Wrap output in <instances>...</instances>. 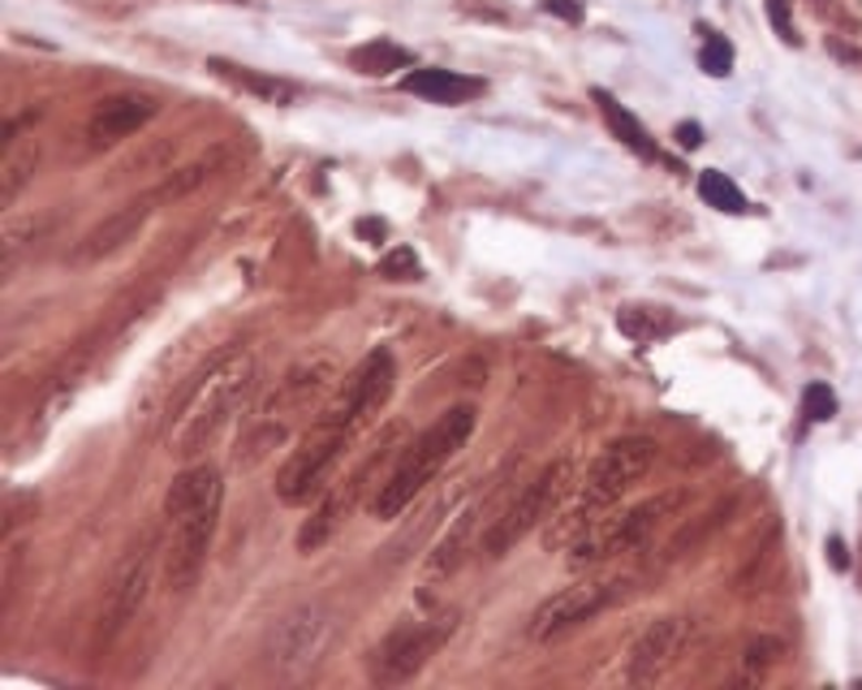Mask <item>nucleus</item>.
I'll use <instances>...</instances> for the list:
<instances>
[{
	"instance_id": "obj_1",
	"label": "nucleus",
	"mask_w": 862,
	"mask_h": 690,
	"mask_svg": "<svg viewBox=\"0 0 862 690\" xmlns=\"http://www.w3.org/2000/svg\"><path fill=\"white\" fill-rule=\"evenodd\" d=\"M392 389H397V359H392L389 346H376L307 423L302 441L294 445V453L285 457V466L276 475V496L285 505L315 501L328 487V475L337 471V462L376 423V414L389 406Z\"/></svg>"
},
{
	"instance_id": "obj_2",
	"label": "nucleus",
	"mask_w": 862,
	"mask_h": 690,
	"mask_svg": "<svg viewBox=\"0 0 862 690\" xmlns=\"http://www.w3.org/2000/svg\"><path fill=\"white\" fill-rule=\"evenodd\" d=\"M255 354L250 350H216V359L186 384V393L168 410V453L177 462H191L220 436V428L234 419L255 384Z\"/></svg>"
},
{
	"instance_id": "obj_3",
	"label": "nucleus",
	"mask_w": 862,
	"mask_h": 690,
	"mask_svg": "<svg viewBox=\"0 0 862 690\" xmlns=\"http://www.w3.org/2000/svg\"><path fill=\"white\" fill-rule=\"evenodd\" d=\"M220 501H225V484L216 466H191L173 480L164 496V518H168L164 587L168 591H191L203 574L207 548L220 527Z\"/></svg>"
},
{
	"instance_id": "obj_4",
	"label": "nucleus",
	"mask_w": 862,
	"mask_h": 690,
	"mask_svg": "<svg viewBox=\"0 0 862 690\" xmlns=\"http://www.w3.org/2000/svg\"><path fill=\"white\" fill-rule=\"evenodd\" d=\"M332 380H337L332 354H311V359L289 367V371L280 375V384L259 402L255 419L246 423V432H242L237 453H234L237 466L264 462L273 449H280L289 436H294V428H302L311 414H319L324 402H328Z\"/></svg>"
},
{
	"instance_id": "obj_5",
	"label": "nucleus",
	"mask_w": 862,
	"mask_h": 690,
	"mask_svg": "<svg viewBox=\"0 0 862 690\" xmlns=\"http://www.w3.org/2000/svg\"><path fill=\"white\" fill-rule=\"evenodd\" d=\"M474 423H479V410H474L471 402H458V406L444 410L419 441H410V445L401 449V457L392 462V471L376 484L371 501H367L371 514H376L380 523H392V518H397V514H401V509H406V505L444 471V462L471 441Z\"/></svg>"
},
{
	"instance_id": "obj_6",
	"label": "nucleus",
	"mask_w": 862,
	"mask_h": 690,
	"mask_svg": "<svg viewBox=\"0 0 862 690\" xmlns=\"http://www.w3.org/2000/svg\"><path fill=\"white\" fill-rule=\"evenodd\" d=\"M651 466H656V441H647V436L613 441L591 462L587 480L578 487V505L565 514V531L561 535H569V544H574L583 531L599 523L604 509H613L622 496L634 492V484H643Z\"/></svg>"
},
{
	"instance_id": "obj_7",
	"label": "nucleus",
	"mask_w": 862,
	"mask_h": 690,
	"mask_svg": "<svg viewBox=\"0 0 862 690\" xmlns=\"http://www.w3.org/2000/svg\"><path fill=\"white\" fill-rule=\"evenodd\" d=\"M569 484H574V462H569V457H556L548 471L522 487V492L513 496L510 509L492 523V531L483 535V553H488V557H505L522 535H531L540 523H548L552 514L565 505Z\"/></svg>"
},
{
	"instance_id": "obj_8",
	"label": "nucleus",
	"mask_w": 862,
	"mask_h": 690,
	"mask_svg": "<svg viewBox=\"0 0 862 690\" xmlns=\"http://www.w3.org/2000/svg\"><path fill=\"white\" fill-rule=\"evenodd\" d=\"M453 626H458L453 617H428V621H406V626L389 630L367 656V678L376 687H401V682L419 678L423 665L449 643Z\"/></svg>"
},
{
	"instance_id": "obj_9",
	"label": "nucleus",
	"mask_w": 862,
	"mask_h": 690,
	"mask_svg": "<svg viewBox=\"0 0 862 690\" xmlns=\"http://www.w3.org/2000/svg\"><path fill=\"white\" fill-rule=\"evenodd\" d=\"M152 578H156V544L138 539L130 553H121L113 574L104 578V591H100V605H95V643L100 648L113 643L134 621V612L143 609V600L152 591Z\"/></svg>"
},
{
	"instance_id": "obj_10",
	"label": "nucleus",
	"mask_w": 862,
	"mask_h": 690,
	"mask_svg": "<svg viewBox=\"0 0 862 690\" xmlns=\"http://www.w3.org/2000/svg\"><path fill=\"white\" fill-rule=\"evenodd\" d=\"M677 501H681V496H656V501H643V505H634L626 514L599 518L595 527H587L574 544H569V553H565L569 569L599 566V562H608V557H617V553H629V548L647 544L651 531L665 523V514L677 509Z\"/></svg>"
},
{
	"instance_id": "obj_11",
	"label": "nucleus",
	"mask_w": 862,
	"mask_h": 690,
	"mask_svg": "<svg viewBox=\"0 0 862 690\" xmlns=\"http://www.w3.org/2000/svg\"><path fill=\"white\" fill-rule=\"evenodd\" d=\"M328 639H332V612L324 605H298L268 630L264 643L268 669L276 678H302L319 660V651L328 648Z\"/></svg>"
},
{
	"instance_id": "obj_12",
	"label": "nucleus",
	"mask_w": 862,
	"mask_h": 690,
	"mask_svg": "<svg viewBox=\"0 0 862 690\" xmlns=\"http://www.w3.org/2000/svg\"><path fill=\"white\" fill-rule=\"evenodd\" d=\"M401 436V428H389L384 436H380V445H376V453H367L358 466H353L350 475L341 480V484H328V496L315 505V514L302 523V531H298V553L302 557H311V553H319L337 531H341V523L350 518V509L362 501V487L371 484V475L384 466V457H389V445Z\"/></svg>"
},
{
	"instance_id": "obj_13",
	"label": "nucleus",
	"mask_w": 862,
	"mask_h": 690,
	"mask_svg": "<svg viewBox=\"0 0 862 690\" xmlns=\"http://www.w3.org/2000/svg\"><path fill=\"white\" fill-rule=\"evenodd\" d=\"M626 578H613V583H574V587H561L556 596H548L540 609L531 612V626L526 635L535 643H552L569 630H578L583 621H591L595 612H604L608 605H617L626 596Z\"/></svg>"
},
{
	"instance_id": "obj_14",
	"label": "nucleus",
	"mask_w": 862,
	"mask_h": 690,
	"mask_svg": "<svg viewBox=\"0 0 862 690\" xmlns=\"http://www.w3.org/2000/svg\"><path fill=\"white\" fill-rule=\"evenodd\" d=\"M160 104L143 91H121V95H104L91 117L82 125V143L86 152H109L125 138H134L147 122H156Z\"/></svg>"
},
{
	"instance_id": "obj_15",
	"label": "nucleus",
	"mask_w": 862,
	"mask_h": 690,
	"mask_svg": "<svg viewBox=\"0 0 862 690\" xmlns=\"http://www.w3.org/2000/svg\"><path fill=\"white\" fill-rule=\"evenodd\" d=\"M681 635H686V621L681 617H656V621H647L634 635V643L626 651V682L651 687L668 665H673V656L681 648Z\"/></svg>"
},
{
	"instance_id": "obj_16",
	"label": "nucleus",
	"mask_w": 862,
	"mask_h": 690,
	"mask_svg": "<svg viewBox=\"0 0 862 690\" xmlns=\"http://www.w3.org/2000/svg\"><path fill=\"white\" fill-rule=\"evenodd\" d=\"M147 216H152V204L138 195V199H130L125 207H117L113 216H104L79 246H74V264H100V259H109V255H117L125 243H134V234L147 225Z\"/></svg>"
},
{
	"instance_id": "obj_17",
	"label": "nucleus",
	"mask_w": 862,
	"mask_h": 690,
	"mask_svg": "<svg viewBox=\"0 0 862 690\" xmlns=\"http://www.w3.org/2000/svg\"><path fill=\"white\" fill-rule=\"evenodd\" d=\"M225 164V152L216 147V152H207V156H198L191 164H177V168H168L164 177H160L152 190H143V199L152 207L160 204H177V199H191L198 186H207L212 177H216V168Z\"/></svg>"
},
{
	"instance_id": "obj_18",
	"label": "nucleus",
	"mask_w": 862,
	"mask_h": 690,
	"mask_svg": "<svg viewBox=\"0 0 862 690\" xmlns=\"http://www.w3.org/2000/svg\"><path fill=\"white\" fill-rule=\"evenodd\" d=\"M207 65H212V74H216V79L234 82L237 91H246V95H255V100H264V104L285 109V104H294V100H298V86H294V82L273 79V74H259V70H246V65H237V61H220V56H212Z\"/></svg>"
},
{
	"instance_id": "obj_19",
	"label": "nucleus",
	"mask_w": 862,
	"mask_h": 690,
	"mask_svg": "<svg viewBox=\"0 0 862 690\" xmlns=\"http://www.w3.org/2000/svg\"><path fill=\"white\" fill-rule=\"evenodd\" d=\"M591 100H595L599 117H604V125L613 130V138H617L622 147H629V152H634V156H643V161H656V143H651V134L643 130V122L629 113L617 95H608V91H591Z\"/></svg>"
},
{
	"instance_id": "obj_20",
	"label": "nucleus",
	"mask_w": 862,
	"mask_h": 690,
	"mask_svg": "<svg viewBox=\"0 0 862 690\" xmlns=\"http://www.w3.org/2000/svg\"><path fill=\"white\" fill-rule=\"evenodd\" d=\"M406 91L410 95H423L431 104H458V100L483 95V82L462 79L453 70H414V74H406Z\"/></svg>"
},
{
	"instance_id": "obj_21",
	"label": "nucleus",
	"mask_w": 862,
	"mask_h": 690,
	"mask_svg": "<svg viewBox=\"0 0 862 690\" xmlns=\"http://www.w3.org/2000/svg\"><path fill=\"white\" fill-rule=\"evenodd\" d=\"M617 328H622V337L647 346V341L668 337V332L677 328V316H673L668 307H656V302H626V307L617 311Z\"/></svg>"
},
{
	"instance_id": "obj_22",
	"label": "nucleus",
	"mask_w": 862,
	"mask_h": 690,
	"mask_svg": "<svg viewBox=\"0 0 862 690\" xmlns=\"http://www.w3.org/2000/svg\"><path fill=\"white\" fill-rule=\"evenodd\" d=\"M471 523H474V514L466 509V514L453 523V531L431 548L428 566H423V583H444L449 574L462 569V562H466V544H471Z\"/></svg>"
},
{
	"instance_id": "obj_23",
	"label": "nucleus",
	"mask_w": 862,
	"mask_h": 690,
	"mask_svg": "<svg viewBox=\"0 0 862 690\" xmlns=\"http://www.w3.org/2000/svg\"><path fill=\"white\" fill-rule=\"evenodd\" d=\"M350 65L358 74H367V79H384V74H397V70H410L414 65V52L401 48L397 40H371L362 43V48H353Z\"/></svg>"
},
{
	"instance_id": "obj_24",
	"label": "nucleus",
	"mask_w": 862,
	"mask_h": 690,
	"mask_svg": "<svg viewBox=\"0 0 862 690\" xmlns=\"http://www.w3.org/2000/svg\"><path fill=\"white\" fill-rule=\"evenodd\" d=\"M35 161H40V143H35L31 134L18 138V152L4 147V177H0V199H4V207L27 190V182H31V173H35Z\"/></svg>"
},
{
	"instance_id": "obj_25",
	"label": "nucleus",
	"mask_w": 862,
	"mask_h": 690,
	"mask_svg": "<svg viewBox=\"0 0 862 690\" xmlns=\"http://www.w3.org/2000/svg\"><path fill=\"white\" fill-rule=\"evenodd\" d=\"M699 195L707 199V207H716V212H729V216H742L746 207V195L733 186V177L729 173H720V168H704V177H699Z\"/></svg>"
},
{
	"instance_id": "obj_26",
	"label": "nucleus",
	"mask_w": 862,
	"mask_h": 690,
	"mask_svg": "<svg viewBox=\"0 0 862 690\" xmlns=\"http://www.w3.org/2000/svg\"><path fill=\"white\" fill-rule=\"evenodd\" d=\"M781 660H784V643L777 635L750 639V648L742 651V682H763Z\"/></svg>"
},
{
	"instance_id": "obj_27",
	"label": "nucleus",
	"mask_w": 862,
	"mask_h": 690,
	"mask_svg": "<svg viewBox=\"0 0 862 690\" xmlns=\"http://www.w3.org/2000/svg\"><path fill=\"white\" fill-rule=\"evenodd\" d=\"M376 272H380L384 281H419V277H423V268H419V255H414V250H410L406 243L392 246L389 255L376 264Z\"/></svg>"
},
{
	"instance_id": "obj_28",
	"label": "nucleus",
	"mask_w": 862,
	"mask_h": 690,
	"mask_svg": "<svg viewBox=\"0 0 862 690\" xmlns=\"http://www.w3.org/2000/svg\"><path fill=\"white\" fill-rule=\"evenodd\" d=\"M699 65H704V74H711V79H725L733 70V43L725 40V35H716V31H704Z\"/></svg>"
},
{
	"instance_id": "obj_29",
	"label": "nucleus",
	"mask_w": 862,
	"mask_h": 690,
	"mask_svg": "<svg viewBox=\"0 0 862 690\" xmlns=\"http://www.w3.org/2000/svg\"><path fill=\"white\" fill-rule=\"evenodd\" d=\"M802 414L811 419V423H828L832 414H837V393L828 389V384H807V393H802Z\"/></svg>"
},
{
	"instance_id": "obj_30",
	"label": "nucleus",
	"mask_w": 862,
	"mask_h": 690,
	"mask_svg": "<svg viewBox=\"0 0 862 690\" xmlns=\"http://www.w3.org/2000/svg\"><path fill=\"white\" fill-rule=\"evenodd\" d=\"M768 22H772V31H777L789 48H798V43H802L798 27H793V9H789V0H768Z\"/></svg>"
},
{
	"instance_id": "obj_31",
	"label": "nucleus",
	"mask_w": 862,
	"mask_h": 690,
	"mask_svg": "<svg viewBox=\"0 0 862 690\" xmlns=\"http://www.w3.org/2000/svg\"><path fill=\"white\" fill-rule=\"evenodd\" d=\"M552 18H565V22H583V4L578 0H548L544 4Z\"/></svg>"
},
{
	"instance_id": "obj_32",
	"label": "nucleus",
	"mask_w": 862,
	"mask_h": 690,
	"mask_svg": "<svg viewBox=\"0 0 862 690\" xmlns=\"http://www.w3.org/2000/svg\"><path fill=\"white\" fill-rule=\"evenodd\" d=\"M358 238H367V243H389V225L384 220H358Z\"/></svg>"
},
{
	"instance_id": "obj_33",
	"label": "nucleus",
	"mask_w": 862,
	"mask_h": 690,
	"mask_svg": "<svg viewBox=\"0 0 862 690\" xmlns=\"http://www.w3.org/2000/svg\"><path fill=\"white\" fill-rule=\"evenodd\" d=\"M677 143H681L686 152H695V147L704 143V125H699V122H681V125H677Z\"/></svg>"
},
{
	"instance_id": "obj_34",
	"label": "nucleus",
	"mask_w": 862,
	"mask_h": 690,
	"mask_svg": "<svg viewBox=\"0 0 862 690\" xmlns=\"http://www.w3.org/2000/svg\"><path fill=\"white\" fill-rule=\"evenodd\" d=\"M828 566L850 569V548H845V539H841V535H832V539H828Z\"/></svg>"
},
{
	"instance_id": "obj_35",
	"label": "nucleus",
	"mask_w": 862,
	"mask_h": 690,
	"mask_svg": "<svg viewBox=\"0 0 862 690\" xmlns=\"http://www.w3.org/2000/svg\"><path fill=\"white\" fill-rule=\"evenodd\" d=\"M828 52H832V56H837V61H854V65H862V56H859V52H854V48H850V43H841V40H837V35H832V40H828Z\"/></svg>"
},
{
	"instance_id": "obj_36",
	"label": "nucleus",
	"mask_w": 862,
	"mask_h": 690,
	"mask_svg": "<svg viewBox=\"0 0 862 690\" xmlns=\"http://www.w3.org/2000/svg\"><path fill=\"white\" fill-rule=\"evenodd\" d=\"M815 13H820V18H837V4H832V0H815Z\"/></svg>"
}]
</instances>
